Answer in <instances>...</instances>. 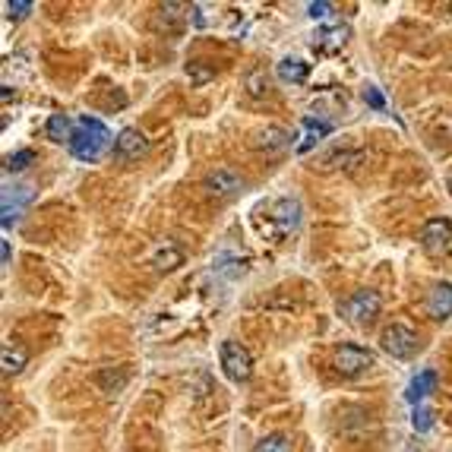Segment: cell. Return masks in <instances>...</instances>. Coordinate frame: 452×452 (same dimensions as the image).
Listing matches in <instances>:
<instances>
[{
	"mask_svg": "<svg viewBox=\"0 0 452 452\" xmlns=\"http://www.w3.org/2000/svg\"><path fill=\"white\" fill-rule=\"evenodd\" d=\"M0 256H3V266H10V241L0 244Z\"/></svg>",
	"mask_w": 452,
	"mask_h": 452,
	"instance_id": "cell-27",
	"label": "cell"
},
{
	"mask_svg": "<svg viewBox=\"0 0 452 452\" xmlns=\"http://www.w3.org/2000/svg\"><path fill=\"white\" fill-rule=\"evenodd\" d=\"M48 136H51L54 142H73V133H76V124L73 120L67 117V114H51V117H48Z\"/></svg>",
	"mask_w": 452,
	"mask_h": 452,
	"instance_id": "cell-15",
	"label": "cell"
},
{
	"mask_svg": "<svg viewBox=\"0 0 452 452\" xmlns=\"http://www.w3.org/2000/svg\"><path fill=\"white\" fill-rule=\"evenodd\" d=\"M364 102L370 104L373 111H383V108H386V102H383V95H379L377 86H367V89H364Z\"/></svg>",
	"mask_w": 452,
	"mask_h": 452,
	"instance_id": "cell-24",
	"label": "cell"
},
{
	"mask_svg": "<svg viewBox=\"0 0 452 452\" xmlns=\"http://www.w3.org/2000/svg\"><path fill=\"white\" fill-rule=\"evenodd\" d=\"M111 142H117L111 136V130L98 117L86 114V117L76 120V133H73V142H70V152H73L79 162H98V158L111 149Z\"/></svg>",
	"mask_w": 452,
	"mask_h": 452,
	"instance_id": "cell-1",
	"label": "cell"
},
{
	"mask_svg": "<svg viewBox=\"0 0 452 452\" xmlns=\"http://www.w3.org/2000/svg\"><path fill=\"white\" fill-rule=\"evenodd\" d=\"M379 307H383V301H379L377 291L361 288V291H355L351 297L341 301L339 313L348 319L351 326H367V323H373V319L379 317Z\"/></svg>",
	"mask_w": 452,
	"mask_h": 452,
	"instance_id": "cell-2",
	"label": "cell"
},
{
	"mask_svg": "<svg viewBox=\"0 0 452 452\" xmlns=\"http://www.w3.org/2000/svg\"><path fill=\"white\" fill-rule=\"evenodd\" d=\"M180 263H184V253H180L178 247H162V250H156V256H152V266H156L158 272H171V269H178Z\"/></svg>",
	"mask_w": 452,
	"mask_h": 452,
	"instance_id": "cell-18",
	"label": "cell"
},
{
	"mask_svg": "<svg viewBox=\"0 0 452 452\" xmlns=\"http://www.w3.org/2000/svg\"><path fill=\"white\" fill-rule=\"evenodd\" d=\"M383 348L386 355H393V357H411L417 348H421V339H417L415 329H408V326H399V323H393L389 329H383Z\"/></svg>",
	"mask_w": 452,
	"mask_h": 452,
	"instance_id": "cell-6",
	"label": "cell"
},
{
	"mask_svg": "<svg viewBox=\"0 0 452 452\" xmlns=\"http://www.w3.org/2000/svg\"><path fill=\"white\" fill-rule=\"evenodd\" d=\"M288 142H291V136L282 126H266L260 133H253V146L266 149V152H282V149H288Z\"/></svg>",
	"mask_w": 452,
	"mask_h": 452,
	"instance_id": "cell-11",
	"label": "cell"
},
{
	"mask_svg": "<svg viewBox=\"0 0 452 452\" xmlns=\"http://www.w3.org/2000/svg\"><path fill=\"white\" fill-rule=\"evenodd\" d=\"M206 190L215 196H234V193L244 190V180L231 168H215L212 174H206Z\"/></svg>",
	"mask_w": 452,
	"mask_h": 452,
	"instance_id": "cell-8",
	"label": "cell"
},
{
	"mask_svg": "<svg viewBox=\"0 0 452 452\" xmlns=\"http://www.w3.org/2000/svg\"><path fill=\"white\" fill-rule=\"evenodd\" d=\"M32 162H35V152H32V149H19V152H13V156L7 158V168L10 171H26Z\"/></svg>",
	"mask_w": 452,
	"mask_h": 452,
	"instance_id": "cell-20",
	"label": "cell"
},
{
	"mask_svg": "<svg viewBox=\"0 0 452 452\" xmlns=\"http://www.w3.org/2000/svg\"><path fill=\"white\" fill-rule=\"evenodd\" d=\"M421 247L427 256H452V222L449 218H430L421 228Z\"/></svg>",
	"mask_w": 452,
	"mask_h": 452,
	"instance_id": "cell-3",
	"label": "cell"
},
{
	"mask_svg": "<svg viewBox=\"0 0 452 452\" xmlns=\"http://www.w3.org/2000/svg\"><path fill=\"white\" fill-rule=\"evenodd\" d=\"M222 367H225V377L228 379L244 383V379H250V373H253V357L241 341L228 339V341H222Z\"/></svg>",
	"mask_w": 452,
	"mask_h": 452,
	"instance_id": "cell-4",
	"label": "cell"
},
{
	"mask_svg": "<svg viewBox=\"0 0 452 452\" xmlns=\"http://www.w3.org/2000/svg\"><path fill=\"white\" fill-rule=\"evenodd\" d=\"M301 130H304V133H301V142H297V152H301V156H304V152H310L313 146H317L319 140H323V136H329V130H332V126L326 124V120H317V117H304L301 120Z\"/></svg>",
	"mask_w": 452,
	"mask_h": 452,
	"instance_id": "cell-10",
	"label": "cell"
},
{
	"mask_svg": "<svg viewBox=\"0 0 452 452\" xmlns=\"http://www.w3.org/2000/svg\"><path fill=\"white\" fill-rule=\"evenodd\" d=\"M26 361H29V355L19 345H3V351H0V370H3V377L19 373L26 367Z\"/></svg>",
	"mask_w": 452,
	"mask_h": 452,
	"instance_id": "cell-13",
	"label": "cell"
},
{
	"mask_svg": "<svg viewBox=\"0 0 452 452\" xmlns=\"http://www.w3.org/2000/svg\"><path fill=\"white\" fill-rule=\"evenodd\" d=\"M348 35H351L348 26H332V29H323L317 35V48H323V51H339V48H345Z\"/></svg>",
	"mask_w": 452,
	"mask_h": 452,
	"instance_id": "cell-16",
	"label": "cell"
},
{
	"mask_svg": "<svg viewBox=\"0 0 452 452\" xmlns=\"http://www.w3.org/2000/svg\"><path fill=\"white\" fill-rule=\"evenodd\" d=\"M329 10H332V3H326V0H319V3H310V7H307V13H310L313 19H326V16H329Z\"/></svg>",
	"mask_w": 452,
	"mask_h": 452,
	"instance_id": "cell-26",
	"label": "cell"
},
{
	"mask_svg": "<svg viewBox=\"0 0 452 452\" xmlns=\"http://www.w3.org/2000/svg\"><path fill=\"white\" fill-rule=\"evenodd\" d=\"M253 452H294V443L285 433H269L260 443H253Z\"/></svg>",
	"mask_w": 452,
	"mask_h": 452,
	"instance_id": "cell-19",
	"label": "cell"
},
{
	"mask_svg": "<svg viewBox=\"0 0 452 452\" xmlns=\"http://www.w3.org/2000/svg\"><path fill=\"white\" fill-rule=\"evenodd\" d=\"M307 73H310V67H307L304 60H297V57H285V60H279V79H282V82L301 86V82L307 79Z\"/></svg>",
	"mask_w": 452,
	"mask_h": 452,
	"instance_id": "cell-14",
	"label": "cell"
},
{
	"mask_svg": "<svg viewBox=\"0 0 452 452\" xmlns=\"http://www.w3.org/2000/svg\"><path fill=\"white\" fill-rule=\"evenodd\" d=\"M114 152H117L120 158H126V162H133V158H140V156H146L149 152V140L136 130V126H126V130H120L117 133Z\"/></svg>",
	"mask_w": 452,
	"mask_h": 452,
	"instance_id": "cell-7",
	"label": "cell"
},
{
	"mask_svg": "<svg viewBox=\"0 0 452 452\" xmlns=\"http://www.w3.org/2000/svg\"><path fill=\"white\" fill-rule=\"evenodd\" d=\"M263 79V70H253L250 76H247V92H250V95H266V82H260Z\"/></svg>",
	"mask_w": 452,
	"mask_h": 452,
	"instance_id": "cell-22",
	"label": "cell"
},
{
	"mask_svg": "<svg viewBox=\"0 0 452 452\" xmlns=\"http://www.w3.org/2000/svg\"><path fill=\"white\" fill-rule=\"evenodd\" d=\"M7 10H10V16H13V19H26V16L32 13V3H29V0H10Z\"/></svg>",
	"mask_w": 452,
	"mask_h": 452,
	"instance_id": "cell-23",
	"label": "cell"
},
{
	"mask_svg": "<svg viewBox=\"0 0 452 452\" xmlns=\"http://www.w3.org/2000/svg\"><path fill=\"white\" fill-rule=\"evenodd\" d=\"M411 424H415L417 433L430 430V424H433V411H430L427 405H417V408H415V415H411Z\"/></svg>",
	"mask_w": 452,
	"mask_h": 452,
	"instance_id": "cell-21",
	"label": "cell"
},
{
	"mask_svg": "<svg viewBox=\"0 0 452 452\" xmlns=\"http://www.w3.org/2000/svg\"><path fill=\"white\" fill-rule=\"evenodd\" d=\"M332 367L341 377H361L364 370L373 367V355L367 348H357V345H341L332 355Z\"/></svg>",
	"mask_w": 452,
	"mask_h": 452,
	"instance_id": "cell-5",
	"label": "cell"
},
{
	"mask_svg": "<svg viewBox=\"0 0 452 452\" xmlns=\"http://www.w3.org/2000/svg\"><path fill=\"white\" fill-rule=\"evenodd\" d=\"M187 76H190L193 82H206V79H212V70L200 67V64H187Z\"/></svg>",
	"mask_w": 452,
	"mask_h": 452,
	"instance_id": "cell-25",
	"label": "cell"
},
{
	"mask_svg": "<svg viewBox=\"0 0 452 452\" xmlns=\"http://www.w3.org/2000/svg\"><path fill=\"white\" fill-rule=\"evenodd\" d=\"M437 389V370H421L417 373L411 383H408V389H405V395H408V402H424L430 393Z\"/></svg>",
	"mask_w": 452,
	"mask_h": 452,
	"instance_id": "cell-12",
	"label": "cell"
},
{
	"mask_svg": "<svg viewBox=\"0 0 452 452\" xmlns=\"http://www.w3.org/2000/svg\"><path fill=\"white\" fill-rule=\"evenodd\" d=\"M449 190H452V178H449Z\"/></svg>",
	"mask_w": 452,
	"mask_h": 452,
	"instance_id": "cell-28",
	"label": "cell"
},
{
	"mask_svg": "<svg viewBox=\"0 0 452 452\" xmlns=\"http://www.w3.org/2000/svg\"><path fill=\"white\" fill-rule=\"evenodd\" d=\"M427 313L433 319H449L452 317V285L449 282H440L430 288L427 294Z\"/></svg>",
	"mask_w": 452,
	"mask_h": 452,
	"instance_id": "cell-9",
	"label": "cell"
},
{
	"mask_svg": "<svg viewBox=\"0 0 452 452\" xmlns=\"http://www.w3.org/2000/svg\"><path fill=\"white\" fill-rule=\"evenodd\" d=\"M275 218L282 222V231L297 228V222H301V206H297L294 200H279L275 203Z\"/></svg>",
	"mask_w": 452,
	"mask_h": 452,
	"instance_id": "cell-17",
	"label": "cell"
}]
</instances>
